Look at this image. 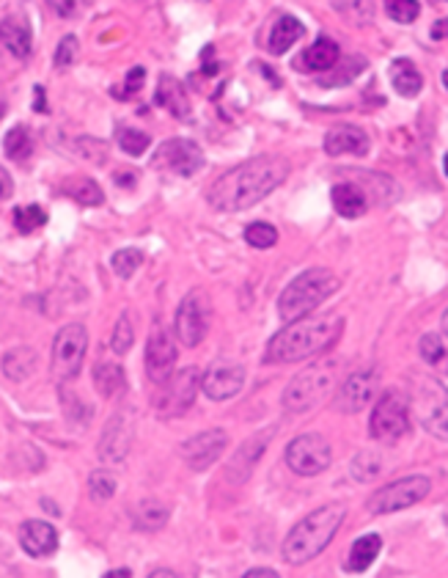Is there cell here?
Returning a JSON list of instances; mask_svg holds the SVG:
<instances>
[{"label": "cell", "mask_w": 448, "mask_h": 578, "mask_svg": "<svg viewBox=\"0 0 448 578\" xmlns=\"http://www.w3.org/2000/svg\"><path fill=\"white\" fill-rule=\"evenodd\" d=\"M286 177H289L286 158L259 155V158H250V160L229 169L226 174H220L209 185L207 201L220 212H239V210H248V207L259 204L261 199H267L278 185H283Z\"/></svg>", "instance_id": "6da1fadb"}, {"label": "cell", "mask_w": 448, "mask_h": 578, "mask_svg": "<svg viewBox=\"0 0 448 578\" xmlns=\"http://www.w3.org/2000/svg\"><path fill=\"white\" fill-rule=\"evenodd\" d=\"M344 331V317L339 315H314V317H300L280 328L267 350L264 361L267 364H291V361H306L339 342Z\"/></svg>", "instance_id": "7a4b0ae2"}, {"label": "cell", "mask_w": 448, "mask_h": 578, "mask_svg": "<svg viewBox=\"0 0 448 578\" xmlns=\"http://www.w3.org/2000/svg\"><path fill=\"white\" fill-rule=\"evenodd\" d=\"M344 515H347L344 504H325V507H317L303 521H297L283 540V548H280L283 559L289 564H306L317 559L341 529Z\"/></svg>", "instance_id": "3957f363"}, {"label": "cell", "mask_w": 448, "mask_h": 578, "mask_svg": "<svg viewBox=\"0 0 448 578\" xmlns=\"http://www.w3.org/2000/svg\"><path fill=\"white\" fill-rule=\"evenodd\" d=\"M339 284H341L339 275L328 267H311V270L300 273L283 289V295L278 301V315L286 323L309 317L314 309H320L336 293Z\"/></svg>", "instance_id": "277c9868"}, {"label": "cell", "mask_w": 448, "mask_h": 578, "mask_svg": "<svg viewBox=\"0 0 448 578\" xmlns=\"http://www.w3.org/2000/svg\"><path fill=\"white\" fill-rule=\"evenodd\" d=\"M339 372H341V361H336V358L314 361L311 366H306L303 372H297L291 377V383L283 388L280 405L291 413H306V410L322 405L336 391Z\"/></svg>", "instance_id": "5b68a950"}, {"label": "cell", "mask_w": 448, "mask_h": 578, "mask_svg": "<svg viewBox=\"0 0 448 578\" xmlns=\"http://www.w3.org/2000/svg\"><path fill=\"white\" fill-rule=\"evenodd\" d=\"M412 408L429 436L448 444V388L434 377L418 380L412 391Z\"/></svg>", "instance_id": "8992f818"}, {"label": "cell", "mask_w": 448, "mask_h": 578, "mask_svg": "<svg viewBox=\"0 0 448 578\" xmlns=\"http://www.w3.org/2000/svg\"><path fill=\"white\" fill-rule=\"evenodd\" d=\"M410 429V405L399 391H385L372 410L369 432L380 444H396L407 436Z\"/></svg>", "instance_id": "52a82bcc"}, {"label": "cell", "mask_w": 448, "mask_h": 578, "mask_svg": "<svg viewBox=\"0 0 448 578\" xmlns=\"http://www.w3.org/2000/svg\"><path fill=\"white\" fill-rule=\"evenodd\" d=\"M86 350H88V331H86V325H80V323L64 325L56 334V339H53V361H50L53 377L58 383L75 380L77 372H80V366H83Z\"/></svg>", "instance_id": "ba28073f"}, {"label": "cell", "mask_w": 448, "mask_h": 578, "mask_svg": "<svg viewBox=\"0 0 448 578\" xmlns=\"http://www.w3.org/2000/svg\"><path fill=\"white\" fill-rule=\"evenodd\" d=\"M283 460L297 477H317L331 469L333 449L331 441L320 436V432H306V436H297L294 441H289Z\"/></svg>", "instance_id": "9c48e42d"}, {"label": "cell", "mask_w": 448, "mask_h": 578, "mask_svg": "<svg viewBox=\"0 0 448 578\" xmlns=\"http://www.w3.org/2000/svg\"><path fill=\"white\" fill-rule=\"evenodd\" d=\"M432 490V482L429 477H421V474H412V477H402L385 488H380L377 493H372V499L366 501V510L372 515H391V512H399V510H407L418 501H423Z\"/></svg>", "instance_id": "30bf717a"}, {"label": "cell", "mask_w": 448, "mask_h": 578, "mask_svg": "<svg viewBox=\"0 0 448 578\" xmlns=\"http://www.w3.org/2000/svg\"><path fill=\"white\" fill-rule=\"evenodd\" d=\"M199 388H201V372H199L196 366H185V369L174 372V375L160 386V394H158V399H155L158 416H163V418L182 416V413L193 405Z\"/></svg>", "instance_id": "8fae6325"}, {"label": "cell", "mask_w": 448, "mask_h": 578, "mask_svg": "<svg viewBox=\"0 0 448 578\" xmlns=\"http://www.w3.org/2000/svg\"><path fill=\"white\" fill-rule=\"evenodd\" d=\"M209 317H212V304L204 289H193L188 293L177 309V339L185 347H199L201 339L209 331Z\"/></svg>", "instance_id": "7c38bea8"}, {"label": "cell", "mask_w": 448, "mask_h": 578, "mask_svg": "<svg viewBox=\"0 0 448 578\" xmlns=\"http://www.w3.org/2000/svg\"><path fill=\"white\" fill-rule=\"evenodd\" d=\"M155 166L166 169L177 177H193L204 166V152L190 138H168L155 152Z\"/></svg>", "instance_id": "4fadbf2b"}, {"label": "cell", "mask_w": 448, "mask_h": 578, "mask_svg": "<svg viewBox=\"0 0 448 578\" xmlns=\"http://www.w3.org/2000/svg\"><path fill=\"white\" fill-rule=\"evenodd\" d=\"M380 391V372L374 366L352 372L336 391V408L341 413H361L363 408L377 402Z\"/></svg>", "instance_id": "5bb4252c"}, {"label": "cell", "mask_w": 448, "mask_h": 578, "mask_svg": "<svg viewBox=\"0 0 448 578\" xmlns=\"http://www.w3.org/2000/svg\"><path fill=\"white\" fill-rule=\"evenodd\" d=\"M226 444H229L226 429L212 427V429H204V432H199V436L188 439L179 447V458L188 463V469L207 471L215 460H220V455L226 452Z\"/></svg>", "instance_id": "9a60e30c"}, {"label": "cell", "mask_w": 448, "mask_h": 578, "mask_svg": "<svg viewBox=\"0 0 448 578\" xmlns=\"http://www.w3.org/2000/svg\"><path fill=\"white\" fill-rule=\"evenodd\" d=\"M177 364V345L171 339V331L163 325H155L146 342V375L152 383L163 386L174 375Z\"/></svg>", "instance_id": "2e32d148"}, {"label": "cell", "mask_w": 448, "mask_h": 578, "mask_svg": "<svg viewBox=\"0 0 448 578\" xmlns=\"http://www.w3.org/2000/svg\"><path fill=\"white\" fill-rule=\"evenodd\" d=\"M245 383V366L239 361H226L218 358L209 364V369L201 377V388L209 399L220 402V399H231L234 394H239Z\"/></svg>", "instance_id": "e0dca14e"}, {"label": "cell", "mask_w": 448, "mask_h": 578, "mask_svg": "<svg viewBox=\"0 0 448 578\" xmlns=\"http://www.w3.org/2000/svg\"><path fill=\"white\" fill-rule=\"evenodd\" d=\"M132 439H135V424H132V416L127 410L110 416V421L105 424V432L99 439V447H97V455L105 460V463H118L129 455V447H132Z\"/></svg>", "instance_id": "ac0fdd59"}, {"label": "cell", "mask_w": 448, "mask_h": 578, "mask_svg": "<svg viewBox=\"0 0 448 578\" xmlns=\"http://www.w3.org/2000/svg\"><path fill=\"white\" fill-rule=\"evenodd\" d=\"M272 436H275V427H267V429L253 432V436H250L248 441H242V447L234 452V458H231V463H229V469H226L229 482L239 485V482H245V480L253 474V469H256L259 458L264 455V447L272 441Z\"/></svg>", "instance_id": "d6986e66"}, {"label": "cell", "mask_w": 448, "mask_h": 578, "mask_svg": "<svg viewBox=\"0 0 448 578\" xmlns=\"http://www.w3.org/2000/svg\"><path fill=\"white\" fill-rule=\"evenodd\" d=\"M369 135L366 129L355 127V124H339L333 129H328L325 135V152L331 158H341V155H355L363 158L369 152Z\"/></svg>", "instance_id": "ffe728a7"}, {"label": "cell", "mask_w": 448, "mask_h": 578, "mask_svg": "<svg viewBox=\"0 0 448 578\" xmlns=\"http://www.w3.org/2000/svg\"><path fill=\"white\" fill-rule=\"evenodd\" d=\"M20 545L28 556L45 559L58 551V532L47 521H25L20 526Z\"/></svg>", "instance_id": "44dd1931"}, {"label": "cell", "mask_w": 448, "mask_h": 578, "mask_svg": "<svg viewBox=\"0 0 448 578\" xmlns=\"http://www.w3.org/2000/svg\"><path fill=\"white\" fill-rule=\"evenodd\" d=\"M155 102L168 110L174 119L179 121H190V99L182 88V83L174 77V75H163L160 83H158V94H155Z\"/></svg>", "instance_id": "7402d4cb"}, {"label": "cell", "mask_w": 448, "mask_h": 578, "mask_svg": "<svg viewBox=\"0 0 448 578\" xmlns=\"http://www.w3.org/2000/svg\"><path fill=\"white\" fill-rule=\"evenodd\" d=\"M31 26L23 17H9L0 26V53H9L15 58H28L31 56Z\"/></svg>", "instance_id": "603a6c76"}, {"label": "cell", "mask_w": 448, "mask_h": 578, "mask_svg": "<svg viewBox=\"0 0 448 578\" xmlns=\"http://www.w3.org/2000/svg\"><path fill=\"white\" fill-rule=\"evenodd\" d=\"M331 201H333V210L341 215V218H361L366 210H369V196L363 188L358 185H350V182H341L331 191Z\"/></svg>", "instance_id": "cb8c5ba5"}, {"label": "cell", "mask_w": 448, "mask_h": 578, "mask_svg": "<svg viewBox=\"0 0 448 578\" xmlns=\"http://www.w3.org/2000/svg\"><path fill=\"white\" fill-rule=\"evenodd\" d=\"M303 34H306V28H303L300 20L291 17V15H283V17L270 28V42H267V47H270L272 56H283L291 45H297V42L303 39Z\"/></svg>", "instance_id": "d4e9b609"}, {"label": "cell", "mask_w": 448, "mask_h": 578, "mask_svg": "<svg viewBox=\"0 0 448 578\" xmlns=\"http://www.w3.org/2000/svg\"><path fill=\"white\" fill-rule=\"evenodd\" d=\"M382 551V537L380 534H363L358 537L352 545H350V553H347V570L350 573H363L374 564V559L380 556Z\"/></svg>", "instance_id": "484cf974"}, {"label": "cell", "mask_w": 448, "mask_h": 578, "mask_svg": "<svg viewBox=\"0 0 448 578\" xmlns=\"http://www.w3.org/2000/svg\"><path fill=\"white\" fill-rule=\"evenodd\" d=\"M168 507L166 504H160V501H155V499H146V501H140L135 510H132V526L137 529V532H146V534H155V532H160L166 523H168Z\"/></svg>", "instance_id": "4316f807"}, {"label": "cell", "mask_w": 448, "mask_h": 578, "mask_svg": "<svg viewBox=\"0 0 448 578\" xmlns=\"http://www.w3.org/2000/svg\"><path fill=\"white\" fill-rule=\"evenodd\" d=\"M39 366V356L34 347H15L4 356V375L12 380V383H23L28 380Z\"/></svg>", "instance_id": "83f0119b"}, {"label": "cell", "mask_w": 448, "mask_h": 578, "mask_svg": "<svg viewBox=\"0 0 448 578\" xmlns=\"http://www.w3.org/2000/svg\"><path fill=\"white\" fill-rule=\"evenodd\" d=\"M94 386H97V391H99L105 399L121 397L124 388H127L124 369H121L116 361H99V364L94 366Z\"/></svg>", "instance_id": "f1b7e54d"}, {"label": "cell", "mask_w": 448, "mask_h": 578, "mask_svg": "<svg viewBox=\"0 0 448 578\" xmlns=\"http://www.w3.org/2000/svg\"><path fill=\"white\" fill-rule=\"evenodd\" d=\"M339 58H341V50H339V45H336L331 36H320V39L303 53V64H306V69H311V72L333 69V67L339 64Z\"/></svg>", "instance_id": "f546056e"}, {"label": "cell", "mask_w": 448, "mask_h": 578, "mask_svg": "<svg viewBox=\"0 0 448 578\" xmlns=\"http://www.w3.org/2000/svg\"><path fill=\"white\" fill-rule=\"evenodd\" d=\"M391 83L393 88L402 94V97H418L421 94V86H423V77L418 72V67L410 61V58H396L391 64Z\"/></svg>", "instance_id": "4dcf8cb0"}, {"label": "cell", "mask_w": 448, "mask_h": 578, "mask_svg": "<svg viewBox=\"0 0 448 578\" xmlns=\"http://www.w3.org/2000/svg\"><path fill=\"white\" fill-rule=\"evenodd\" d=\"M4 152H6V158L15 160V163H23V160H28V158L34 155V138H31L28 127L17 124V127H12V129L6 132V138H4Z\"/></svg>", "instance_id": "1f68e13d"}, {"label": "cell", "mask_w": 448, "mask_h": 578, "mask_svg": "<svg viewBox=\"0 0 448 578\" xmlns=\"http://www.w3.org/2000/svg\"><path fill=\"white\" fill-rule=\"evenodd\" d=\"M116 140H118L121 152H127L129 158H140L148 147H152V138H148V132L135 129V127H118Z\"/></svg>", "instance_id": "d6a6232c"}, {"label": "cell", "mask_w": 448, "mask_h": 578, "mask_svg": "<svg viewBox=\"0 0 448 578\" xmlns=\"http://www.w3.org/2000/svg\"><path fill=\"white\" fill-rule=\"evenodd\" d=\"M80 207H99L102 201H105V193H102V188L94 182V180H77L75 185H69V191H66Z\"/></svg>", "instance_id": "836d02e7"}, {"label": "cell", "mask_w": 448, "mask_h": 578, "mask_svg": "<svg viewBox=\"0 0 448 578\" xmlns=\"http://www.w3.org/2000/svg\"><path fill=\"white\" fill-rule=\"evenodd\" d=\"M45 223H47V212L39 204H28V207H17L15 210V226L23 234H31L36 229H42Z\"/></svg>", "instance_id": "e575fe53"}, {"label": "cell", "mask_w": 448, "mask_h": 578, "mask_svg": "<svg viewBox=\"0 0 448 578\" xmlns=\"http://www.w3.org/2000/svg\"><path fill=\"white\" fill-rule=\"evenodd\" d=\"M245 243L253 248H272L278 243V229L267 221H253L245 229Z\"/></svg>", "instance_id": "d590c367"}, {"label": "cell", "mask_w": 448, "mask_h": 578, "mask_svg": "<svg viewBox=\"0 0 448 578\" xmlns=\"http://www.w3.org/2000/svg\"><path fill=\"white\" fill-rule=\"evenodd\" d=\"M135 342V331H132V323H129V315H121L113 325V334H110V350L116 356H127L129 347Z\"/></svg>", "instance_id": "8d00e7d4"}, {"label": "cell", "mask_w": 448, "mask_h": 578, "mask_svg": "<svg viewBox=\"0 0 448 578\" xmlns=\"http://www.w3.org/2000/svg\"><path fill=\"white\" fill-rule=\"evenodd\" d=\"M380 469H382L380 455H374V452H361V455L352 460V480H358V482H372V480L380 477Z\"/></svg>", "instance_id": "74e56055"}, {"label": "cell", "mask_w": 448, "mask_h": 578, "mask_svg": "<svg viewBox=\"0 0 448 578\" xmlns=\"http://www.w3.org/2000/svg\"><path fill=\"white\" fill-rule=\"evenodd\" d=\"M140 262H143V253H140L137 248H121V251L113 253L110 267H113V273H116L118 278H129V275L140 267Z\"/></svg>", "instance_id": "f35d334b"}, {"label": "cell", "mask_w": 448, "mask_h": 578, "mask_svg": "<svg viewBox=\"0 0 448 578\" xmlns=\"http://www.w3.org/2000/svg\"><path fill=\"white\" fill-rule=\"evenodd\" d=\"M385 15H388L391 20L407 26V23L418 20L421 4H415V0H388V4H385Z\"/></svg>", "instance_id": "ab89813d"}, {"label": "cell", "mask_w": 448, "mask_h": 578, "mask_svg": "<svg viewBox=\"0 0 448 578\" xmlns=\"http://www.w3.org/2000/svg\"><path fill=\"white\" fill-rule=\"evenodd\" d=\"M88 490H91L94 499L105 501V499H110L116 493V477L110 471H94L88 477Z\"/></svg>", "instance_id": "60d3db41"}, {"label": "cell", "mask_w": 448, "mask_h": 578, "mask_svg": "<svg viewBox=\"0 0 448 578\" xmlns=\"http://www.w3.org/2000/svg\"><path fill=\"white\" fill-rule=\"evenodd\" d=\"M143 83H146V69H143V67H132V69L127 72L124 86H121V88H113V97H116V99H129V97H135V94L143 88Z\"/></svg>", "instance_id": "b9f144b4"}, {"label": "cell", "mask_w": 448, "mask_h": 578, "mask_svg": "<svg viewBox=\"0 0 448 578\" xmlns=\"http://www.w3.org/2000/svg\"><path fill=\"white\" fill-rule=\"evenodd\" d=\"M77 50H80V42H77V36H64L61 42H58V47H56V67L58 69H64V67H72L75 64V58H77Z\"/></svg>", "instance_id": "7bdbcfd3"}, {"label": "cell", "mask_w": 448, "mask_h": 578, "mask_svg": "<svg viewBox=\"0 0 448 578\" xmlns=\"http://www.w3.org/2000/svg\"><path fill=\"white\" fill-rule=\"evenodd\" d=\"M418 350H421V358H423L426 364H440L443 356H445V345H443V339L434 336V334H426V336L421 339Z\"/></svg>", "instance_id": "ee69618b"}, {"label": "cell", "mask_w": 448, "mask_h": 578, "mask_svg": "<svg viewBox=\"0 0 448 578\" xmlns=\"http://www.w3.org/2000/svg\"><path fill=\"white\" fill-rule=\"evenodd\" d=\"M242 578H280L275 570H270V567H253V570H248Z\"/></svg>", "instance_id": "f6af8a7d"}, {"label": "cell", "mask_w": 448, "mask_h": 578, "mask_svg": "<svg viewBox=\"0 0 448 578\" xmlns=\"http://www.w3.org/2000/svg\"><path fill=\"white\" fill-rule=\"evenodd\" d=\"M50 9H56L61 17H69L75 12V4H58V0H56V4H50Z\"/></svg>", "instance_id": "bcb514c9"}, {"label": "cell", "mask_w": 448, "mask_h": 578, "mask_svg": "<svg viewBox=\"0 0 448 578\" xmlns=\"http://www.w3.org/2000/svg\"><path fill=\"white\" fill-rule=\"evenodd\" d=\"M148 578H179V575L174 570H168V567H160V570H155Z\"/></svg>", "instance_id": "7dc6e473"}, {"label": "cell", "mask_w": 448, "mask_h": 578, "mask_svg": "<svg viewBox=\"0 0 448 578\" xmlns=\"http://www.w3.org/2000/svg\"><path fill=\"white\" fill-rule=\"evenodd\" d=\"M105 578H129V570H116V573H107Z\"/></svg>", "instance_id": "c3c4849f"}, {"label": "cell", "mask_w": 448, "mask_h": 578, "mask_svg": "<svg viewBox=\"0 0 448 578\" xmlns=\"http://www.w3.org/2000/svg\"><path fill=\"white\" fill-rule=\"evenodd\" d=\"M6 193H9V188H6V182H4V180H0V199H4Z\"/></svg>", "instance_id": "681fc988"}, {"label": "cell", "mask_w": 448, "mask_h": 578, "mask_svg": "<svg viewBox=\"0 0 448 578\" xmlns=\"http://www.w3.org/2000/svg\"><path fill=\"white\" fill-rule=\"evenodd\" d=\"M443 331H445V336H448V309H445V315H443Z\"/></svg>", "instance_id": "f907efd6"}, {"label": "cell", "mask_w": 448, "mask_h": 578, "mask_svg": "<svg viewBox=\"0 0 448 578\" xmlns=\"http://www.w3.org/2000/svg\"><path fill=\"white\" fill-rule=\"evenodd\" d=\"M443 171H445V177H448V152H445V158H443Z\"/></svg>", "instance_id": "816d5d0a"}, {"label": "cell", "mask_w": 448, "mask_h": 578, "mask_svg": "<svg viewBox=\"0 0 448 578\" xmlns=\"http://www.w3.org/2000/svg\"><path fill=\"white\" fill-rule=\"evenodd\" d=\"M443 86L448 88V72H443Z\"/></svg>", "instance_id": "f5cc1de1"}, {"label": "cell", "mask_w": 448, "mask_h": 578, "mask_svg": "<svg viewBox=\"0 0 448 578\" xmlns=\"http://www.w3.org/2000/svg\"><path fill=\"white\" fill-rule=\"evenodd\" d=\"M443 364H445V372H448V353L443 356Z\"/></svg>", "instance_id": "db71d44e"}, {"label": "cell", "mask_w": 448, "mask_h": 578, "mask_svg": "<svg viewBox=\"0 0 448 578\" xmlns=\"http://www.w3.org/2000/svg\"><path fill=\"white\" fill-rule=\"evenodd\" d=\"M443 521H445V529H448V510H445V515H443Z\"/></svg>", "instance_id": "11a10c76"}]
</instances>
